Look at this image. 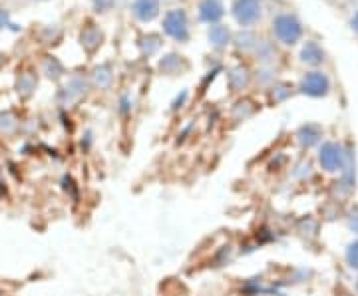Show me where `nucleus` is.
Listing matches in <instances>:
<instances>
[{
	"label": "nucleus",
	"mask_w": 358,
	"mask_h": 296,
	"mask_svg": "<svg viewBox=\"0 0 358 296\" xmlns=\"http://www.w3.org/2000/svg\"><path fill=\"white\" fill-rule=\"evenodd\" d=\"M207 38H209V44H211L213 48H219V50H221V48H225L231 42V30L223 24L211 26L209 32H207Z\"/></svg>",
	"instance_id": "1a4fd4ad"
},
{
	"label": "nucleus",
	"mask_w": 358,
	"mask_h": 296,
	"mask_svg": "<svg viewBox=\"0 0 358 296\" xmlns=\"http://www.w3.org/2000/svg\"><path fill=\"white\" fill-rule=\"evenodd\" d=\"M301 56H303V62H308V64H320V62L324 60V58H322L324 52L320 50L315 42H308L307 46L303 48V54H301Z\"/></svg>",
	"instance_id": "f8f14e48"
},
{
	"label": "nucleus",
	"mask_w": 358,
	"mask_h": 296,
	"mask_svg": "<svg viewBox=\"0 0 358 296\" xmlns=\"http://www.w3.org/2000/svg\"><path fill=\"white\" fill-rule=\"evenodd\" d=\"M8 24H10V14H8V10L0 8V28H6Z\"/></svg>",
	"instance_id": "aec40b11"
},
{
	"label": "nucleus",
	"mask_w": 358,
	"mask_h": 296,
	"mask_svg": "<svg viewBox=\"0 0 358 296\" xmlns=\"http://www.w3.org/2000/svg\"><path fill=\"white\" fill-rule=\"evenodd\" d=\"M320 161H322L327 168H334V165L338 163L336 147H334V145H327V147H324V154H320Z\"/></svg>",
	"instance_id": "a211bd4d"
},
{
	"label": "nucleus",
	"mask_w": 358,
	"mask_h": 296,
	"mask_svg": "<svg viewBox=\"0 0 358 296\" xmlns=\"http://www.w3.org/2000/svg\"><path fill=\"white\" fill-rule=\"evenodd\" d=\"M301 88L308 96H324L329 91V80H327V76H322L320 72H310V74L305 76Z\"/></svg>",
	"instance_id": "423d86ee"
},
{
	"label": "nucleus",
	"mask_w": 358,
	"mask_h": 296,
	"mask_svg": "<svg viewBox=\"0 0 358 296\" xmlns=\"http://www.w3.org/2000/svg\"><path fill=\"white\" fill-rule=\"evenodd\" d=\"M159 68H162V72L173 76V74L181 72V68H187V64L181 60V56H178V54H167L166 58L159 62Z\"/></svg>",
	"instance_id": "9b49d317"
},
{
	"label": "nucleus",
	"mask_w": 358,
	"mask_h": 296,
	"mask_svg": "<svg viewBox=\"0 0 358 296\" xmlns=\"http://www.w3.org/2000/svg\"><path fill=\"white\" fill-rule=\"evenodd\" d=\"M131 13L141 22H152L159 16V0H134Z\"/></svg>",
	"instance_id": "20e7f679"
},
{
	"label": "nucleus",
	"mask_w": 358,
	"mask_h": 296,
	"mask_svg": "<svg viewBox=\"0 0 358 296\" xmlns=\"http://www.w3.org/2000/svg\"><path fill=\"white\" fill-rule=\"evenodd\" d=\"M103 42V32L98 28L96 24H88L82 32H80V44H82V48L90 54H94V52L98 50L100 46H102Z\"/></svg>",
	"instance_id": "39448f33"
},
{
	"label": "nucleus",
	"mask_w": 358,
	"mask_h": 296,
	"mask_svg": "<svg viewBox=\"0 0 358 296\" xmlns=\"http://www.w3.org/2000/svg\"><path fill=\"white\" fill-rule=\"evenodd\" d=\"M273 32H275V36L281 40L282 44L293 46L294 42L303 36V26L291 14H281L273 22Z\"/></svg>",
	"instance_id": "f257e3e1"
},
{
	"label": "nucleus",
	"mask_w": 358,
	"mask_h": 296,
	"mask_svg": "<svg viewBox=\"0 0 358 296\" xmlns=\"http://www.w3.org/2000/svg\"><path fill=\"white\" fill-rule=\"evenodd\" d=\"M16 129H18V119L14 117L13 112L0 114V133L2 135H13Z\"/></svg>",
	"instance_id": "4468645a"
},
{
	"label": "nucleus",
	"mask_w": 358,
	"mask_h": 296,
	"mask_svg": "<svg viewBox=\"0 0 358 296\" xmlns=\"http://www.w3.org/2000/svg\"><path fill=\"white\" fill-rule=\"evenodd\" d=\"M231 88L233 90H243L245 86L249 84V72H247V68L243 66H237L233 72H231Z\"/></svg>",
	"instance_id": "ddd939ff"
},
{
	"label": "nucleus",
	"mask_w": 358,
	"mask_h": 296,
	"mask_svg": "<svg viewBox=\"0 0 358 296\" xmlns=\"http://www.w3.org/2000/svg\"><path fill=\"white\" fill-rule=\"evenodd\" d=\"M84 91H86V82H84L82 77H74V80L68 82V86L62 90V94H66L68 100H70V98H74V96H82Z\"/></svg>",
	"instance_id": "f3484780"
},
{
	"label": "nucleus",
	"mask_w": 358,
	"mask_h": 296,
	"mask_svg": "<svg viewBox=\"0 0 358 296\" xmlns=\"http://www.w3.org/2000/svg\"><path fill=\"white\" fill-rule=\"evenodd\" d=\"M140 46H141V50H143V54L152 56V54H155L157 48L162 46V38H159L157 34H148V36H143V38H141Z\"/></svg>",
	"instance_id": "dca6fc26"
},
{
	"label": "nucleus",
	"mask_w": 358,
	"mask_h": 296,
	"mask_svg": "<svg viewBox=\"0 0 358 296\" xmlns=\"http://www.w3.org/2000/svg\"><path fill=\"white\" fill-rule=\"evenodd\" d=\"M112 70H110V66L103 64L98 66L96 70H94V80H96V86H100V88H108L110 84H112Z\"/></svg>",
	"instance_id": "2eb2a0df"
},
{
	"label": "nucleus",
	"mask_w": 358,
	"mask_h": 296,
	"mask_svg": "<svg viewBox=\"0 0 358 296\" xmlns=\"http://www.w3.org/2000/svg\"><path fill=\"white\" fill-rule=\"evenodd\" d=\"M38 88V74L34 70H22L16 77V91L20 98H30Z\"/></svg>",
	"instance_id": "0eeeda50"
},
{
	"label": "nucleus",
	"mask_w": 358,
	"mask_h": 296,
	"mask_svg": "<svg viewBox=\"0 0 358 296\" xmlns=\"http://www.w3.org/2000/svg\"><path fill=\"white\" fill-rule=\"evenodd\" d=\"M112 2L114 0H94V6H96L98 13H103V10H108L112 6Z\"/></svg>",
	"instance_id": "6ab92c4d"
},
{
	"label": "nucleus",
	"mask_w": 358,
	"mask_h": 296,
	"mask_svg": "<svg viewBox=\"0 0 358 296\" xmlns=\"http://www.w3.org/2000/svg\"><path fill=\"white\" fill-rule=\"evenodd\" d=\"M6 64V56H4V54H2V52H0V70H2V66Z\"/></svg>",
	"instance_id": "412c9836"
},
{
	"label": "nucleus",
	"mask_w": 358,
	"mask_h": 296,
	"mask_svg": "<svg viewBox=\"0 0 358 296\" xmlns=\"http://www.w3.org/2000/svg\"><path fill=\"white\" fill-rule=\"evenodd\" d=\"M233 18L241 26H253L261 18V0H235Z\"/></svg>",
	"instance_id": "7ed1b4c3"
},
{
	"label": "nucleus",
	"mask_w": 358,
	"mask_h": 296,
	"mask_svg": "<svg viewBox=\"0 0 358 296\" xmlns=\"http://www.w3.org/2000/svg\"><path fill=\"white\" fill-rule=\"evenodd\" d=\"M223 14H225V8H223L221 0H201V4H199V18L203 22L215 24L217 20L223 18Z\"/></svg>",
	"instance_id": "6e6552de"
},
{
	"label": "nucleus",
	"mask_w": 358,
	"mask_h": 296,
	"mask_svg": "<svg viewBox=\"0 0 358 296\" xmlns=\"http://www.w3.org/2000/svg\"><path fill=\"white\" fill-rule=\"evenodd\" d=\"M164 30H166L167 36H171L178 42H187L189 40V20H187V14L181 8L176 10H169L164 16Z\"/></svg>",
	"instance_id": "f03ea898"
},
{
	"label": "nucleus",
	"mask_w": 358,
	"mask_h": 296,
	"mask_svg": "<svg viewBox=\"0 0 358 296\" xmlns=\"http://www.w3.org/2000/svg\"><path fill=\"white\" fill-rule=\"evenodd\" d=\"M40 70H42L44 76L48 77V80H54V82L64 76V66H62V62L58 58H54V56H44L42 58V64H40Z\"/></svg>",
	"instance_id": "9d476101"
}]
</instances>
